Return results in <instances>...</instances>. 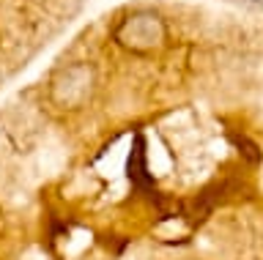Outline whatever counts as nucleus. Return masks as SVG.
<instances>
[{
    "mask_svg": "<svg viewBox=\"0 0 263 260\" xmlns=\"http://www.w3.org/2000/svg\"><path fill=\"white\" fill-rule=\"evenodd\" d=\"M88 91H90V71L85 66H74L63 71L61 79L55 83V102L61 107H74L85 99Z\"/></svg>",
    "mask_w": 263,
    "mask_h": 260,
    "instance_id": "nucleus-1",
    "label": "nucleus"
},
{
    "mask_svg": "<svg viewBox=\"0 0 263 260\" xmlns=\"http://www.w3.org/2000/svg\"><path fill=\"white\" fill-rule=\"evenodd\" d=\"M121 38L132 47H151L162 38V25L151 14H140L121 28Z\"/></svg>",
    "mask_w": 263,
    "mask_h": 260,
    "instance_id": "nucleus-2",
    "label": "nucleus"
},
{
    "mask_svg": "<svg viewBox=\"0 0 263 260\" xmlns=\"http://www.w3.org/2000/svg\"><path fill=\"white\" fill-rule=\"evenodd\" d=\"M247 3H255V6H263V0H247Z\"/></svg>",
    "mask_w": 263,
    "mask_h": 260,
    "instance_id": "nucleus-3",
    "label": "nucleus"
}]
</instances>
